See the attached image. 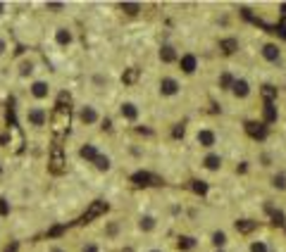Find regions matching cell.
Listing matches in <instances>:
<instances>
[{
  "instance_id": "6da1fadb",
  "label": "cell",
  "mask_w": 286,
  "mask_h": 252,
  "mask_svg": "<svg viewBox=\"0 0 286 252\" xmlns=\"http://www.w3.org/2000/svg\"><path fill=\"white\" fill-rule=\"evenodd\" d=\"M27 121H29V126H43V124L48 121V112H45L43 107H29Z\"/></svg>"
},
{
  "instance_id": "7a4b0ae2",
  "label": "cell",
  "mask_w": 286,
  "mask_h": 252,
  "mask_svg": "<svg viewBox=\"0 0 286 252\" xmlns=\"http://www.w3.org/2000/svg\"><path fill=\"white\" fill-rule=\"evenodd\" d=\"M131 181H134L136 186H163V179H158V176H153V174H148V172L134 174Z\"/></svg>"
},
{
  "instance_id": "3957f363",
  "label": "cell",
  "mask_w": 286,
  "mask_h": 252,
  "mask_svg": "<svg viewBox=\"0 0 286 252\" xmlns=\"http://www.w3.org/2000/svg\"><path fill=\"white\" fill-rule=\"evenodd\" d=\"M245 133H248V136H253V138H258V141H262V138L267 136V129H265V124L248 121V124H245Z\"/></svg>"
},
{
  "instance_id": "277c9868",
  "label": "cell",
  "mask_w": 286,
  "mask_h": 252,
  "mask_svg": "<svg viewBox=\"0 0 286 252\" xmlns=\"http://www.w3.org/2000/svg\"><path fill=\"white\" fill-rule=\"evenodd\" d=\"M48 93H50V86H48L45 81H34V83H31V95H34V98L43 100V98H48Z\"/></svg>"
},
{
  "instance_id": "5b68a950",
  "label": "cell",
  "mask_w": 286,
  "mask_h": 252,
  "mask_svg": "<svg viewBox=\"0 0 286 252\" xmlns=\"http://www.w3.org/2000/svg\"><path fill=\"white\" fill-rule=\"evenodd\" d=\"M72 38H74V36H72V31H69L67 27H60L55 31V43H57V45H69Z\"/></svg>"
},
{
  "instance_id": "8992f818",
  "label": "cell",
  "mask_w": 286,
  "mask_h": 252,
  "mask_svg": "<svg viewBox=\"0 0 286 252\" xmlns=\"http://www.w3.org/2000/svg\"><path fill=\"white\" fill-rule=\"evenodd\" d=\"M160 93H163V95L179 93V83L174 79H163V83H160Z\"/></svg>"
},
{
  "instance_id": "52a82bcc",
  "label": "cell",
  "mask_w": 286,
  "mask_h": 252,
  "mask_svg": "<svg viewBox=\"0 0 286 252\" xmlns=\"http://www.w3.org/2000/svg\"><path fill=\"white\" fill-rule=\"evenodd\" d=\"M79 119H82L83 124H95V121H98V112H95L93 107H82Z\"/></svg>"
},
{
  "instance_id": "ba28073f",
  "label": "cell",
  "mask_w": 286,
  "mask_h": 252,
  "mask_svg": "<svg viewBox=\"0 0 286 252\" xmlns=\"http://www.w3.org/2000/svg\"><path fill=\"white\" fill-rule=\"evenodd\" d=\"M262 57L270 60V62H277V60H279V48H277L274 43H267V45L262 48Z\"/></svg>"
},
{
  "instance_id": "9c48e42d",
  "label": "cell",
  "mask_w": 286,
  "mask_h": 252,
  "mask_svg": "<svg viewBox=\"0 0 286 252\" xmlns=\"http://www.w3.org/2000/svg\"><path fill=\"white\" fill-rule=\"evenodd\" d=\"M232 91L239 95V98H245V95L250 93V86H248V81H234Z\"/></svg>"
},
{
  "instance_id": "30bf717a",
  "label": "cell",
  "mask_w": 286,
  "mask_h": 252,
  "mask_svg": "<svg viewBox=\"0 0 286 252\" xmlns=\"http://www.w3.org/2000/svg\"><path fill=\"white\" fill-rule=\"evenodd\" d=\"M181 69H184L186 74H193V72H196V57H193V55H184V57H181Z\"/></svg>"
},
{
  "instance_id": "8fae6325",
  "label": "cell",
  "mask_w": 286,
  "mask_h": 252,
  "mask_svg": "<svg viewBox=\"0 0 286 252\" xmlns=\"http://www.w3.org/2000/svg\"><path fill=\"white\" fill-rule=\"evenodd\" d=\"M198 143H201L203 147L215 145V133H212V131H201V133H198Z\"/></svg>"
},
{
  "instance_id": "7c38bea8",
  "label": "cell",
  "mask_w": 286,
  "mask_h": 252,
  "mask_svg": "<svg viewBox=\"0 0 286 252\" xmlns=\"http://www.w3.org/2000/svg\"><path fill=\"white\" fill-rule=\"evenodd\" d=\"M219 48H222L227 55H232V53L239 50V40H236V38H227V40H222V43H219Z\"/></svg>"
},
{
  "instance_id": "4fadbf2b",
  "label": "cell",
  "mask_w": 286,
  "mask_h": 252,
  "mask_svg": "<svg viewBox=\"0 0 286 252\" xmlns=\"http://www.w3.org/2000/svg\"><path fill=\"white\" fill-rule=\"evenodd\" d=\"M122 117H126V119H136L138 117V109H136V105H131V103H124L122 105Z\"/></svg>"
},
{
  "instance_id": "5bb4252c",
  "label": "cell",
  "mask_w": 286,
  "mask_h": 252,
  "mask_svg": "<svg viewBox=\"0 0 286 252\" xmlns=\"http://www.w3.org/2000/svg\"><path fill=\"white\" fill-rule=\"evenodd\" d=\"M160 60H163V62H174V60H177L174 48H172V45H163V50H160Z\"/></svg>"
},
{
  "instance_id": "9a60e30c",
  "label": "cell",
  "mask_w": 286,
  "mask_h": 252,
  "mask_svg": "<svg viewBox=\"0 0 286 252\" xmlns=\"http://www.w3.org/2000/svg\"><path fill=\"white\" fill-rule=\"evenodd\" d=\"M255 221H250V219H241V221H236V231H241V233H250L253 228H255Z\"/></svg>"
},
{
  "instance_id": "2e32d148",
  "label": "cell",
  "mask_w": 286,
  "mask_h": 252,
  "mask_svg": "<svg viewBox=\"0 0 286 252\" xmlns=\"http://www.w3.org/2000/svg\"><path fill=\"white\" fill-rule=\"evenodd\" d=\"M103 212H108V205H105V202H95L93 207L88 210L86 219H93V216H98V214H103Z\"/></svg>"
},
{
  "instance_id": "e0dca14e",
  "label": "cell",
  "mask_w": 286,
  "mask_h": 252,
  "mask_svg": "<svg viewBox=\"0 0 286 252\" xmlns=\"http://www.w3.org/2000/svg\"><path fill=\"white\" fill-rule=\"evenodd\" d=\"M203 164L207 167V169H212V172H215V169H219V167H222V159H219V155H207Z\"/></svg>"
},
{
  "instance_id": "ac0fdd59",
  "label": "cell",
  "mask_w": 286,
  "mask_h": 252,
  "mask_svg": "<svg viewBox=\"0 0 286 252\" xmlns=\"http://www.w3.org/2000/svg\"><path fill=\"white\" fill-rule=\"evenodd\" d=\"M120 7H122L126 14H138L141 12V5H138V2H122Z\"/></svg>"
},
{
  "instance_id": "d6986e66",
  "label": "cell",
  "mask_w": 286,
  "mask_h": 252,
  "mask_svg": "<svg viewBox=\"0 0 286 252\" xmlns=\"http://www.w3.org/2000/svg\"><path fill=\"white\" fill-rule=\"evenodd\" d=\"M138 226H141V231H153L155 228V219L153 216H141Z\"/></svg>"
},
{
  "instance_id": "ffe728a7",
  "label": "cell",
  "mask_w": 286,
  "mask_h": 252,
  "mask_svg": "<svg viewBox=\"0 0 286 252\" xmlns=\"http://www.w3.org/2000/svg\"><path fill=\"white\" fill-rule=\"evenodd\" d=\"M82 157H83V159H91V162H93V159L98 157V150H95L93 145H83V147H82Z\"/></svg>"
},
{
  "instance_id": "44dd1931",
  "label": "cell",
  "mask_w": 286,
  "mask_h": 252,
  "mask_svg": "<svg viewBox=\"0 0 286 252\" xmlns=\"http://www.w3.org/2000/svg\"><path fill=\"white\" fill-rule=\"evenodd\" d=\"M34 72V62L31 60H24L22 65H19V76H29Z\"/></svg>"
},
{
  "instance_id": "7402d4cb",
  "label": "cell",
  "mask_w": 286,
  "mask_h": 252,
  "mask_svg": "<svg viewBox=\"0 0 286 252\" xmlns=\"http://www.w3.org/2000/svg\"><path fill=\"white\" fill-rule=\"evenodd\" d=\"M191 188H193V193H198V195H205V193H207V183H205V181H191Z\"/></svg>"
},
{
  "instance_id": "603a6c76",
  "label": "cell",
  "mask_w": 286,
  "mask_h": 252,
  "mask_svg": "<svg viewBox=\"0 0 286 252\" xmlns=\"http://www.w3.org/2000/svg\"><path fill=\"white\" fill-rule=\"evenodd\" d=\"M267 212L272 214V221H274V224H279V226H284V224H286V221H284V214L279 212V210H272V207L267 205Z\"/></svg>"
},
{
  "instance_id": "cb8c5ba5",
  "label": "cell",
  "mask_w": 286,
  "mask_h": 252,
  "mask_svg": "<svg viewBox=\"0 0 286 252\" xmlns=\"http://www.w3.org/2000/svg\"><path fill=\"white\" fill-rule=\"evenodd\" d=\"M277 119V109L272 103H265V121H274Z\"/></svg>"
},
{
  "instance_id": "d4e9b609",
  "label": "cell",
  "mask_w": 286,
  "mask_h": 252,
  "mask_svg": "<svg viewBox=\"0 0 286 252\" xmlns=\"http://www.w3.org/2000/svg\"><path fill=\"white\" fill-rule=\"evenodd\" d=\"M93 162H95V167H98L100 172H108V169H110V159H108V157H103V155H98V157H95Z\"/></svg>"
},
{
  "instance_id": "484cf974",
  "label": "cell",
  "mask_w": 286,
  "mask_h": 252,
  "mask_svg": "<svg viewBox=\"0 0 286 252\" xmlns=\"http://www.w3.org/2000/svg\"><path fill=\"white\" fill-rule=\"evenodd\" d=\"M62 155H60V150H55V155H53V172H62Z\"/></svg>"
},
{
  "instance_id": "4316f807",
  "label": "cell",
  "mask_w": 286,
  "mask_h": 252,
  "mask_svg": "<svg viewBox=\"0 0 286 252\" xmlns=\"http://www.w3.org/2000/svg\"><path fill=\"white\" fill-rule=\"evenodd\" d=\"M262 95H265V100H267V103H272L274 98H277V88H272V86H265V88H262Z\"/></svg>"
},
{
  "instance_id": "83f0119b",
  "label": "cell",
  "mask_w": 286,
  "mask_h": 252,
  "mask_svg": "<svg viewBox=\"0 0 286 252\" xmlns=\"http://www.w3.org/2000/svg\"><path fill=\"white\" fill-rule=\"evenodd\" d=\"M212 243H215L217 248H222V245L227 243V236H224L222 231H215V233H212Z\"/></svg>"
},
{
  "instance_id": "f1b7e54d",
  "label": "cell",
  "mask_w": 286,
  "mask_h": 252,
  "mask_svg": "<svg viewBox=\"0 0 286 252\" xmlns=\"http://www.w3.org/2000/svg\"><path fill=\"white\" fill-rule=\"evenodd\" d=\"M138 79V69H129L126 74H124V83H134Z\"/></svg>"
},
{
  "instance_id": "f546056e",
  "label": "cell",
  "mask_w": 286,
  "mask_h": 252,
  "mask_svg": "<svg viewBox=\"0 0 286 252\" xmlns=\"http://www.w3.org/2000/svg\"><path fill=\"white\" fill-rule=\"evenodd\" d=\"M250 252H267V245H265L262 240H255V243L250 245Z\"/></svg>"
},
{
  "instance_id": "4dcf8cb0",
  "label": "cell",
  "mask_w": 286,
  "mask_h": 252,
  "mask_svg": "<svg viewBox=\"0 0 286 252\" xmlns=\"http://www.w3.org/2000/svg\"><path fill=\"white\" fill-rule=\"evenodd\" d=\"M219 83H222V88H229V86H234L232 74H222V79H219Z\"/></svg>"
},
{
  "instance_id": "1f68e13d",
  "label": "cell",
  "mask_w": 286,
  "mask_h": 252,
  "mask_svg": "<svg viewBox=\"0 0 286 252\" xmlns=\"http://www.w3.org/2000/svg\"><path fill=\"white\" fill-rule=\"evenodd\" d=\"M274 186H277V188H286V179H284V176H277V179H274Z\"/></svg>"
},
{
  "instance_id": "d6a6232c",
  "label": "cell",
  "mask_w": 286,
  "mask_h": 252,
  "mask_svg": "<svg viewBox=\"0 0 286 252\" xmlns=\"http://www.w3.org/2000/svg\"><path fill=\"white\" fill-rule=\"evenodd\" d=\"M191 245H193V240H191V238H181V240H179V248H191Z\"/></svg>"
},
{
  "instance_id": "836d02e7",
  "label": "cell",
  "mask_w": 286,
  "mask_h": 252,
  "mask_svg": "<svg viewBox=\"0 0 286 252\" xmlns=\"http://www.w3.org/2000/svg\"><path fill=\"white\" fill-rule=\"evenodd\" d=\"M184 131H186V129H184L181 124H179V126H174V138H181V136H184Z\"/></svg>"
},
{
  "instance_id": "e575fe53",
  "label": "cell",
  "mask_w": 286,
  "mask_h": 252,
  "mask_svg": "<svg viewBox=\"0 0 286 252\" xmlns=\"http://www.w3.org/2000/svg\"><path fill=\"white\" fill-rule=\"evenodd\" d=\"M48 10H55V12L62 10V2H48Z\"/></svg>"
},
{
  "instance_id": "d590c367",
  "label": "cell",
  "mask_w": 286,
  "mask_h": 252,
  "mask_svg": "<svg viewBox=\"0 0 286 252\" xmlns=\"http://www.w3.org/2000/svg\"><path fill=\"white\" fill-rule=\"evenodd\" d=\"M48 252H67V250H65L62 245H50V248H48Z\"/></svg>"
},
{
  "instance_id": "8d00e7d4",
  "label": "cell",
  "mask_w": 286,
  "mask_h": 252,
  "mask_svg": "<svg viewBox=\"0 0 286 252\" xmlns=\"http://www.w3.org/2000/svg\"><path fill=\"white\" fill-rule=\"evenodd\" d=\"M5 50H7V40H5L2 36H0V55L5 53Z\"/></svg>"
},
{
  "instance_id": "74e56055",
  "label": "cell",
  "mask_w": 286,
  "mask_h": 252,
  "mask_svg": "<svg viewBox=\"0 0 286 252\" xmlns=\"http://www.w3.org/2000/svg\"><path fill=\"white\" fill-rule=\"evenodd\" d=\"M117 233V224H110L108 226V236H115Z\"/></svg>"
},
{
  "instance_id": "f35d334b",
  "label": "cell",
  "mask_w": 286,
  "mask_h": 252,
  "mask_svg": "<svg viewBox=\"0 0 286 252\" xmlns=\"http://www.w3.org/2000/svg\"><path fill=\"white\" fill-rule=\"evenodd\" d=\"M0 14H5V2H0Z\"/></svg>"
},
{
  "instance_id": "ab89813d",
  "label": "cell",
  "mask_w": 286,
  "mask_h": 252,
  "mask_svg": "<svg viewBox=\"0 0 286 252\" xmlns=\"http://www.w3.org/2000/svg\"><path fill=\"white\" fill-rule=\"evenodd\" d=\"M282 14H284V17H286V2H284V5H282Z\"/></svg>"
},
{
  "instance_id": "60d3db41",
  "label": "cell",
  "mask_w": 286,
  "mask_h": 252,
  "mask_svg": "<svg viewBox=\"0 0 286 252\" xmlns=\"http://www.w3.org/2000/svg\"><path fill=\"white\" fill-rule=\"evenodd\" d=\"M150 252H160V250H150Z\"/></svg>"
},
{
  "instance_id": "b9f144b4",
  "label": "cell",
  "mask_w": 286,
  "mask_h": 252,
  "mask_svg": "<svg viewBox=\"0 0 286 252\" xmlns=\"http://www.w3.org/2000/svg\"><path fill=\"white\" fill-rule=\"evenodd\" d=\"M0 172H2V167H0Z\"/></svg>"
},
{
  "instance_id": "7bdbcfd3",
  "label": "cell",
  "mask_w": 286,
  "mask_h": 252,
  "mask_svg": "<svg viewBox=\"0 0 286 252\" xmlns=\"http://www.w3.org/2000/svg\"><path fill=\"white\" fill-rule=\"evenodd\" d=\"M217 252H222V250H217Z\"/></svg>"
}]
</instances>
